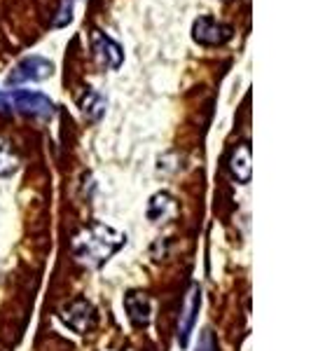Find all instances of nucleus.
<instances>
[{"instance_id": "obj_1", "label": "nucleus", "mask_w": 311, "mask_h": 351, "mask_svg": "<svg viewBox=\"0 0 311 351\" xmlns=\"http://www.w3.org/2000/svg\"><path fill=\"white\" fill-rule=\"evenodd\" d=\"M127 234L105 223H92L73 237V256L87 269H99L124 246Z\"/></svg>"}, {"instance_id": "obj_2", "label": "nucleus", "mask_w": 311, "mask_h": 351, "mask_svg": "<svg viewBox=\"0 0 311 351\" xmlns=\"http://www.w3.org/2000/svg\"><path fill=\"white\" fill-rule=\"evenodd\" d=\"M232 38H234V28L208 14L195 19V24H192V40L201 47H220V45L229 43Z\"/></svg>"}, {"instance_id": "obj_3", "label": "nucleus", "mask_w": 311, "mask_h": 351, "mask_svg": "<svg viewBox=\"0 0 311 351\" xmlns=\"http://www.w3.org/2000/svg\"><path fill=\"white\" fill-rule=\"evenodd\" d=\"M54 73V66L49 59L45 56H26L21 59L19 64L12 68V73L8 75V84L10 87H16V84H24V82H42L47 80L49 75Z\"/></svg>"}, {"instance_id": "obj_4", "label": "nucleus", "mask_w": 311, "mask_h": 351, "mask_svg": "<svg viewBox=\"0 0 311 351\" xmlns=\"http://www.w3.org/2000/svg\"><path fill=\"white\" fill-rule=\"evenodd\" d=\"M61 319H64V324L71 328V330H75L77 335H87V332H92L96 328L99 316H96V309L89 300L77 298V300H73L68 307L61 309Z\"/></svg>"}, {"instance_id": "obj_5", "label": "nucleus", "mask_w": 311, "mask_h": 351, "mask_svg": "<svg viewBox=\"0 0 311 351\" xmlns=\"http://www.w3.org/2000/svg\"><path fill=\"white\" fill-rule=\"evenodd\" d=\"M12 108L21 115L31 117H49L54 112V104L40 92H28V89H16L8 96Z\"/></svg>"}, {"instance_id": "obj_6", "label": "nucleus", "mask_w": 311, "mask_h": 351, "mask_svg": "<svg viewBox=\"0 0 311 351\" xmlns=\"http://www.w3.org/2000/svg\"><path fill=\"white\" fill-rule=\"evenodd\" d=\"M199 307H201V288H199V284H192L188 295H185L183 309H180V319H178V344L180 347H188L190 344V335H192V330H195Z\"/></svg>"}, {"instance_id": "obj_7", "label": "nucleus", "mask_w": 311, "mask_h": 351, "mask_svg": "<svg viewBox=\"0 0 311 351\" xmlns=\"http://www.w3.org/2000/svg\"><path fill=\"white\" fill-rule=\"evenodd\" d=\"M92 52L99 59L101 66L110 68V71H117L124 64V49L120 43H115L108 33L94 28L92 31Z\"/></svg>"}, {"instance_id": "obj_8", "label": "nucleus", "mask_w": 311, "mask_h": 351, "mask_svg": "<svg viewBox=\"0 0 311 351\" xmlns=\"http://www.w3.org/2000/svg\"><path fill=\"white\" fill-rule=\"evenodd\" d=\"M124 311L134 328H148L152 321V300L143 291H129L124 295Z\"/></svg>"}, {"instance_id": "obj_9", "label": "nucleus", "mask_w": 311, "mask_h": 351, "mask_svg": "<svg viewBox=\"0 0 311 351\" xmlns=\"http://www.w3.org/2000/svg\"><path fill=\"white\" fill-rule=\"evenodd\" d=\"M227 167L239 183H248V180H251V145H248L246 141H241V143H236L234 148H232Z\"/></svg>"}, {"instance_id": "obj_10", "label": "nucleus", "mask_w": 311, "mask_h": 351, "mask_svg": "<svg viewBox=\"0 0 311 351\" xmlns=\"http://www.w3.org/2000/svg\"><path fill=\"white\" fill-rule=\"evenodd\" d=\"M176 211H178V204L169 192H157L148 204V218L155 220V223L176 216Z\"/></svg>"}, {"instance_id": "obj_11", "label": "nucleus", "mask_w": 311, "mask_h": 351, "mask_svg": "<svg viewBox=\"0 0 311 351\" xmlns=\"http://www.w3.org/2000/svg\"><path fill=\"white\" fill-rule=\"evenodd\" d=\"M105 106H108L105 104V99L99 92H94V89H87L80 99V110H82L84 120H89V122L101 120L103 112H105Z\"/></svg>"}, {"instance_id": "obj_12", "label": "nucleus", "mask_w": 311, "mask_h": 351, "mask_svg": "<svg viewBox=\"0 0 311 351\" xmlns=\"http://www.w3.org/2000/svg\"><path fill=\"white\" fill-rule=\"evenodd\" d=\"M16 171V155L5 141H0V176H10Z\"/></svg>"}, {"instance_id": "obj_13", "label": "nucleus", "mask_w": 311, "mask_h": 351, "mask_svg": "<svg viewBox=\"0 0 311 351\" xmlns=\"http://www.w3.org/2000/svg\"><path fill=\"white\" fill-rule=\"evenodd\" d=\"M75 3L77 0H61L59 10L54 16V28H64L73 21V12H75Z\"/></svg>"}, {"instance_id": "obj_14", "label": "nucleus", "mask_w": 311, "mask_h": 351, "mask_svg": "<svg viewBox=\"0 0 311 351\" xmlns=\"http://www.w3.org/2000/svg\"><path fill=\"white\" fill-rule=\"evenodd\" d=\"M197 351H218V339L213 335V330H203L197 344Z\"/></svg>"}, {"instance_id": "obj_15", "label": "nucleus", "mask_w": 311, "mask_h": 351, "mask_svg": "<svg viewBox=\"0 0 311 351\" xmlns=\"http://www.w3.org/2000/svg\"><path fill=\"white\" fill-rule=\"evenodd\" d=\"M5 106H8V96H3V94H0V110H3Z\"/></svg>"}, {"instance_id": "obj_16", "label": "nucleus", "mask_w": 311, "mask_h": 351, "mask_svg": "<svg viewBox=\"0 0 311 351\" xmlns=\"http://www.w3.org/2000/svg\"><path fill=\"white\" fill-rule=\"evenodd\" d=\"M127 351H134V349H127Z\"/></svg>"}]
</instances>
